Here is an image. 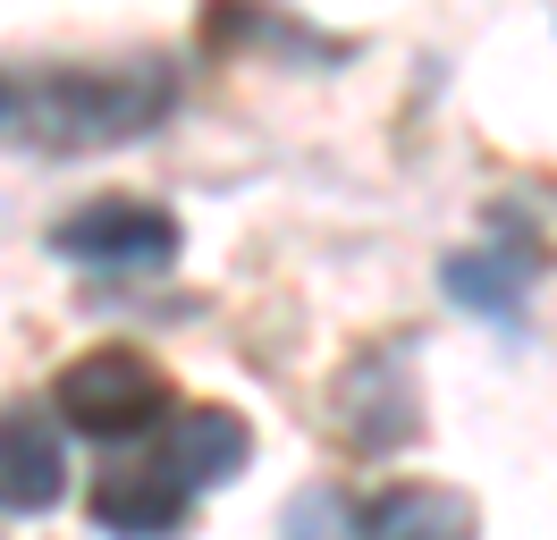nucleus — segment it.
<instances>
[{"label":"nucleus","mask_w":557,"mask_h":540,"mask_svg":"<svg viewBox=\"0 0 557 540\" xmlns=\"http://www.w3.org/2000/svg\"><path fill=\"white\" fill-rule=\"evenodd\" d=\"M338 422H347L355 447H397V439H414L422 389H414L406 346H363V355L338 371Z\"/></svg>","instance_id":"nucleus-4"},{"label":"nucleus","mask_w":557,"mask_h":540,"mask_svg":"<svg viewBox=\"0 0 557 540\" xmlns=\"http://www.w3.org/2000/svg\"><path fill=\"white\" fill-rule=\"evenodd\" d=\"M170 101H177L170 68H85V76H42L26 94H9V127L35 152H94V144L152 127Z\"/></svg>","instance_id":"nucleus-1"},{"label":"nucleus","mask_w":557,"mask_h":540,"mask_svg":"<svg viewBox=\"0 0 557 540\" xmlns=\"http://www.w3.org/2000/svg\"><path fill=\"white\" fill-rule=\"evenodd\" d=\"M51 254L94 262V270H144V262H170L177 254V220L161 202L102 195V202H85V211H69V220L51 229Z\"/></svg>","instance_id":"nucleus-3"},{"label":"nucleus","mask_w":557,"mask_h":540,"mask_svg":"<svg viewBox=\"0 0 557 540\" xmlns=\"http://www.w3.org/2000/svg\"><path fill=\"white\" fill-rule=\"evenodd\" d=\"M287 532H296V540H355V532H363V506H347L338 490H313V499L287 515Z\"/></svg>","instance_id":"nucleus-10"},{"label":"nucleus","mask_w":557,"mask_h":540,"mask_svg":"<svg viewBox=\"0 0 557 540\" xmlns=\"http://www.w3.org/2000/svg\"><path fill=\"white\" fill-rule=\"evenodd\" d=\"M60 499H69L60 422L42 405H9V422H0V515H42Z\"/></svg>","instance_id":"nucleus-7"},{"label":"nucleus","mask_w":557,"mask_h":540,"mask_svg":"<svg viewBox=\"0 0 557 540\" xmlns=\"http://www.w3.org/2000/svg\"><path fill=\"white\" fill-rule=\"evenodd\" d=\"M186 490L170 481V465L161 456H144V465H110L102 481H94V524L119 540H170L177 524H186Z\"/></svg>","instance_id":"nucleus-8"},{"label":"nucleus","mask_w":557,"mask_h":540,"mask_svg":"<svg viewBox=\"0 0 557 540\" xmlns=\"http://www.w3.org/2000/svg\"><path fill=\"white\" fill-rule=\"evenodd\" d=\"M0 127H9V76H0Z\"/></svg>","instance_id":"nucleus-11"},{"label":"nucleus","mask_w":557,"mask_h":540,"mask_svg":"<svg viewBox=\"0 0 557 540\" xmlns=\"http://www.w3.org/2000/svg\"><path fill=\"white\" fill-rule=\"evenodd\" d=\"M363 540H482V515L465 490L440 481H397L363 506Z\"/></svg>","instance_id":"nucleus-9"},{"label":"nucleus","mask_w":557,"mask_h":540,"mask_svg":"<svg viewBox=\"0 0 557 540\" xmlns=\"http://www.w3.org/2000/svg\"><path fill=\"white\" fill-rule=\"evenodd\" d=\"M152 456L170 465V481L186 490V499H203V490H220V481H237V472H245L253 431H245L228 405H186V414H170V422H161Z\"/></svg>","instance_id":"nucleus-6"},{"label":"nucleus","mask_w":557,"mask_h":540,"mask_svg":"<svg viewBox=\"0 0 557 540\" xmlns=\"http://www.w3.org/2000/svg\"><path fill=\"white\" fill-rule=\"evenodd\" d=\"M532 279H541V245L523 236V220H498V236H490V245L448 254V304L482 312V321H523Z\"/></svg>","instance_id":"nucleus-5"},{"label":"nucleus","mask_w":557,"mask_h":540,"mask_svg":"<svg viewBox=\"0 0 557 540\" xmlns=\"http://www.w3.org/2000/svg\"><path fill=\"white\" fill-rule=\"evenodd\" d=\"M51 414L69 422L76 439H161V422H170V380H161V364L152 355H136V346H94V355H76L60 380H51Z\"/></svg>","instance_id":"nucleus-2"}]
</instances>
